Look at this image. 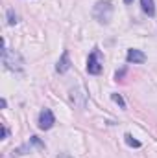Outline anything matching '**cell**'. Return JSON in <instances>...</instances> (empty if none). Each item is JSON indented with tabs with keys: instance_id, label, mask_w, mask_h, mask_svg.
<instances>
[{
	"instance_id": "1",
	"label": "cell",
	"mask_w": 157,
	"mask_h": 158,
	"mask_svg": "<svg viewBox=\"0 0 157 158\" xmlns=\"http://www.w3.org/2000/svg\"><path fill=\"white\" fill-rule=\"evenodd\" d=\"M92 17L100 22V24H109L113 19V4L109 0H100L94 4L92 9Z\"/></svg>"
},
{
	"instance_id": "2",
	"label": "cell",
	"mask_w": 157,
	"mask_h": 158,
	"mask_svg": "<svg viewBox=\"0 0 157 158\" xmlns=\"http://www.w3.org/2000/svg\"><path fill=\"white\" fill-rule=\"evenodd\" d=\"M2 63L6 64V68H7V70H13V72L22 68V59H20L15 52L7 50L4 40H2Z\"/></svg>"
},
{
	"instance_id": "3",
	"label": "cell",
	"mask_w": 157,
	"mask_h": 158,
	"mask_svg": "<svg viewBox=\"0 0 157 158\" xmlns=\"http://www.w3.org/2000/svg\"><path fill=\"white\" fill-rule=\"evenodd\" d=\"M102 63H104V61H102V53H100V50H92L91 55H89V59H87V72H89L91 76H98V74H102V68H104Z\"/></svg>"
},
{
	"instance_id": "4",
	"label": "cell",
	"mask_w": 157,
	"mask_h": 158,
	"mask_svg": "<svg viewBox=\"0 0 157 158\" xmlns=\"http://www.w3.org/2000/svg\"><path fill=\"white\" fill-rule=\"evenodd\" d=\"M54 123H56V118H54V112L50 110V109H43L39 114V121H37V125H39L41 131H48V129H52L54 127Z\"/></svg>"
},
{
	"instance_id": "5",
	"label": "cell",
	"mask_w": 157,
	"mask_h": 158,
	"mask_svg": "<svg viewBox=\"0 0 157 158\" xmlns=\"http://www.w3.org/2000/svg\"><path fill=\"white\" fill-rule=\"evenodd\" d=\"M126 61H128V63H133V64H142V63L146 61V53H144V52H141V50L131 48V50H128Z\"/></svg>"
},
{
	"instance_id": "6",
	"label": "cell",
	"mask_w": 157,
	"mask_h": 158,
	"mask_svg": "<svg viewBox=\"0 0 157 158\" xmlns=\"http://www.w3.org/2000/svg\"><path fill=\"white\" fill-rule=\"evenodd\" d=\"M56 70H57L59 74H65V72L70 70V57H69V52H67V50L61 53V57H59V61H57V64H56Z\"/></svg>"
},
{
	"instance_id": "7",
	"label": "cell",
	"mask_w": 157,
	"mask_h": 158,
	"mask_svg": "<svg viewBox=\"0 0 157 158\" xmlns=\"http://www.w3.org/2000/svg\"><path fill=\"white\" fill-rule=\"evenodd\" d=\"M141 6H142V11L148 17H154L155 15V2L154 0H141Z\"/></svg>"
},
{
	"instance_id": "8",
	"label": "cell",
	"mask_w": 157,
	"mask_h": 158,
	"mask_svg": "<svg viewBox=\"0 0 157 158\" xmlns=\"http://www.w3.org/2000/svg\"><path fill=\"white\" fill-rule=\"evenodd\" d=\"M124 138H126V143H128L129 147H141V142H139V140H133L131 134H126Z\"/></svg>"
},
{
	"instance_id": "9",
	"label": "cell",
	"mask_w": 157,
	"mask_h": 158,
	"mask_svg": "<svg viewBox=\"0 0 157 158\" xmlns=\"http://www.w3.org/2000/svg\"><path fill=\"white\" fill-rule=\"evenodd\" d=\"M7 24H9V26L17 24V15H15L13 9H7Z\"/></svg>"
},
{
	"instance_id": "10",
	"label": "cell",
	"mask_w": 157,
	"mask_h": 158,
	"mask_svg": "<svg viewBox=\"0 0 157 158\" xmlns=\"http://www.w3.org/2000/svg\"><path fill=\"white\" fill-rule=\"evenodd\" d=\"M111 99L120 105V109H126V101L122 99V96H118V94H111Z\"/></svg>"
},
{
	"instance_id": "11",
	"label": "cell",
	"mask_w": 157,
	"mask_h": 158,
	"mask_svg": "<svg viewBox=\"0 0 157 158\" xmlns=\"http://www.w3.org/2000/svg\"><path fill=\"white\" fill-rule=\"evenodd\" d=\"M6 138H7V129L2 127V140H6Z\"/></svg>"
},
{
	"instance_id": "12",
	"label": "cell",
	"mask_w": 157,
	"mask_h": 158,
	"mask_svg": "<svg viewBox=\"0 0 157 158\" xmlns=\"http://www.w3.org/2000/svg\"><path fill=\"white\" fill-rule=\"evenodd\" d=\"M57 158H72V156H70V155H67V153H61Z\"/></svg>"
},
{
	"instance_id": "13",
	"label": "cell",
	"mask_w": 157,
	"mask_h": 158,
	"mask_svg": "<svg viewBox=\"0 0 157 158\" xmlns=\"http://www.w3.org/2000/svg\"><path fill=\"white\" fill-rule=\"evenodd\" d=\"M131 2H133V0H124V4H131Z\"/></svg>"
}]
</instances>
